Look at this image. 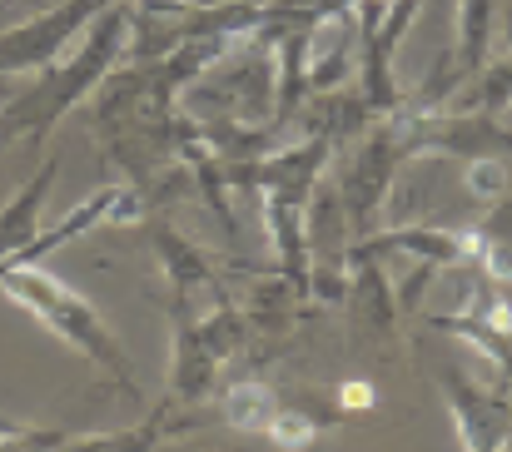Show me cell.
<instances>
[{"instance_id":"15","label":"cell","mask_w":512,"mask_h":452,"mask_svg":"<svg viewBox=\"0 0 512 452\" xmlns=\"http://www.w3.org/2000/svg\"><path fill=\"white\" fill-rule=\"evenodd\" d=\"M433 328L443 333H458L463 343L483 348L498 368H503V383H512V323H493V318H473V313H448V318H433Z\"/></svg>"},{"instance_id":"14","label":"cell","mask_w":512,"mask_h":452,"mask_svg":"<svg viewBox=\"0 0 512 452\" xmlns=\"http://www.w3.org/2000/svg\"><path fill=\"white\" fill-rule=\"evenodd\" d=\"M343 413H314V408H304V403H279V413L269 418V428H264V438L274 443L279 452H304L319 443V433L324 428H334Z\"/></svg>"},{"instance_id":"5","label":"cell","mask_w":512,"mask_h":452,"mask_svg":"<svg viewBox=\"0 0 512 452\" xmlns=\"http://www.w3.org/2000/svg\"><path fill=\"white\" fill-rule=\"evenodd\" d=\"M443 393H448V413H453L458 438L468 452H503L512 443V383L483 388L468 373L448 368Z\"/></svg>"},{"instance_id":"1","label":"cell","mask_w":512,"mask_h":452,"mask_svg":"<svg viewBox=\"0 0 512 452\" xmlns=\"http://www.w3.org/2000/svg\"><path fill=\"white\" fill-rule=\"evenodd\" d=\"M130 20H135V5H130V0L105 5V10L85 25L80 50H75L60 70H50V80H40L35 95H25V100H15V105L5 110L0 140H35V145H40L90 90H100V85L115 75V65L125 60V50H130Z\"/></svg>"},{"instance_id":"11","label":"cell","mask_w":512,"mask_h":452,"mask_svg":"<svg viewBox=\"0 0 512 452\" xmlns=\"http://www.w3.org/2000/svg\"><path fill=\"white\" fill-rule=\"evenodd\" d=\"M493 20H498V0H463V5H458V45H453V55H448L458 85H468V80L488 65Z\"/></svg>"},{"instance_id":"12","label":"cell","mask_w":512,"mask_h":452,"mask_svg":"<svg viewBox=\"0 0 512 452\" xmlns=\"http://www.w3.org/2000/svg\"><path fill=\"white\" fill-rule=\"evenodd\" d=\"M274 413H279V393L264 378H234L219 388V418L234 433H264Z\"/></svg>"},{"instance_id":"2","label":"cell","mask_w":512,"mask_h":452,"mask_svg":"<svg viewBox=\"0 0 512 452\" xmlns=\"http://www.w3.org/2000/svg\"><path fill=\"white\" fill-rule=\"evenodd\" d=\"M0 294L10 303H20L30 318H40L55 338H65L80 358H90L95 368H105L130 398H140V378H135V363L125 353V343L105 328V318L95 313V303H85L75 289H65L55 274H45L40 264L35 269H20V274H5L0 279Z\"/></svg>"},{"instance_id":"7","label":"cell","mask_w":512,"mask_h":452,"mask_svg":"<svg viewBox=\"0 0 512 452\" xmlns=\"http://www.w3.org/2000/svg\"><path fill=\"white\" fill-rule=\"evenodd\" d=\"M170 323H174V358H170V403H204L219 388V368L224 358L199 338L194 323V299H170Z\"/></svg>"},{"instance_id":"3","label":"cell","mask_w":512,"mask_h":452,"mask_svg":"<svg viewBox=\"0 0 512 452\" xmlns=\"http://www.w3.org/2000/svg\"><path fill=\"white\" fill-rule=\"evenodd\" d=\"M115 0H60L40 10L35 20L15 25L0 35V75H25V70H50L80 35L85 25Z\"/></svg>"},{"instance_id":"10","label":"cell","mask_w":512,"mask_h":452,"mask_svg":"<svg viewBox=\"0 0 512 452\" xmlns=\"http://www.w3.org/2000/svg\"><path fill=\"white\" fill-rule=\"evenodd\" d=\"M55 174H60V164H55V159H45V164H40V174H30V179L15 189V199L0 209V259L20 254V249L40 234V214H45V199H50Z\"/></svg>"},{"instance_id":"16","label":"cell","mask_w":512,"mask_h":452,"mask_svg":"<svg viewBox=\"0 0 512 452\" xmlns=\"http://www.w3.org/2000/svg\"><path fill=\"white\" fill-rule=\"evenodd\" d=\"M468 189H473L483 204H498L512 189V169L503 159H473V164H468Z\"/></svg>"},{"instance_id":"18","label":"cell","mask_w":512,"mask_h":452,"mask_svg":"<svg viewBox=\"0 0 512 452\" xmlns=\"http://www.w3.org/2000/svg\"><path fill=\"white\" fill-rule=\"evenodd\" d=\"M373 408V388L368 383H343L339 388V413L348 418V413H368Z\"/></svg>"},{"instance_id":"19","label":"cell","mask_w":512,"mask_h":452,"mask_svg":"<svg viewBox=\"0 0 512 452\" xmlns=\"http://www.w3.org/2000/svg\"><path fill=\"white\" fill-rule=\"evenodd\" d=\"M150 452H224V448H204V443H155Z\"/></svg>"},{"instance_id":"4","label":"cell","mask_w":512,"mask_h":452,"mask_svg":"<svg viewBox=\"0 0 512 452\" xmlns=\"http://www.w3.org/2000/svg\"><path fill=\"white\" fill-rule=\"evenodd\" d=\"M403 159H408V145H403V135L388 120V125H378L368 135V145L348 164V174H343V184H339V204L353 234H368V224L378 219V209L393 194V179H398V164Z\"/></svg>"},{"instance_id":"20","label":"cell","mask_w":512,"mask_h":452,"mask_svg":"<svg viewBox=\"0 0 512 452\" xmlns=\"http://www.w3.org/2000/svg\"><path fill=\"white\" fill-rule=\"evenodd\" d=\"M25 423H15V418H0V438H10V433H20Z\"/></svg>"},{"instance_id":"6","label":"cell","mask_w":512,"mask_h":452,"mask_svg":"<svg viewBox=\"0 0 512 452\" xmlns=\"http://www.w3.org/2000/svg\"><path fill=\"white\" fill-rule=\"evenodd\" d=\"M348 323H353V338L363 348H378V353H393L398 348V294L388 284V269L383 259L373 254H353L348 259Z\"/></svg>"},{"instance_id":"9","label":"cell","mask_w":512,"mask_h":452,"mask_svg":"<svg viewBox=\"0 0 512 452\" xmlns=\"http://www.w3.org/2000/svg\"><path fill=\"white\" fill-rule=\"evenodd\" d=\"M155 254H160V269L170 279V299H194L199 289H219L214 259L194 239H184L170 219L155 224Z\"/></svg>"},{"instance_id":"17","label":"cell","mask_w":512,"mask_h":452,"mask_svg":"<svg viewBox=\"0 0 512 452\" xmlns=\"http://www.w3.org/2000/svg\"><path fill=\"white\" fill-rule=\"evenodd\" d=\"M473 234H478V254L483 249H512V189L483 214V224Z\"/></svg>"},{"instance_id":"8","label":"cell","mask_w":512,"mask_h":452,"mask_svg":"<svg viewBox=\"0 0 512 452\" xmlns=\"http://www.w3.org/2000/svg\"><path fill=\"white\" fill-rule=\"evenodd\" d=\"M299 289L284 279V274H264L249 299H244V318H249V363H269L274 348H284V338L294 333L299 323Z\"/></svg>"},{"instance_id":"13","label":"cell","mask_w":512,"mask_h":452,"mask_svg":"<svg viewBox=\"0 0 512 452\" xmlns=\"http://www.w3.org/2000/svg\"><path fill=\"white\" fill-rule=\"evenodd\" d=\"M189 423H179L170 418V398L140 423V428H130V433H100V438H70V443H60L55 452H150L155 443H165L174 433H184Z\"/></svg>"},{"instance_id":"21","label":"cell","mask_w":512,"mask_h":452,"mask_svg":"<svg viewBox=\"0 0 512 452\" xmlns=\"http://www.w3.org/2000/svg\"><path fill=\"white\" fill-rule=\"evenodd\" d=\"M498 120H503V130H508V135H512V100H508V105H503V110H498Z\"/></svg>"}]
</instances>
